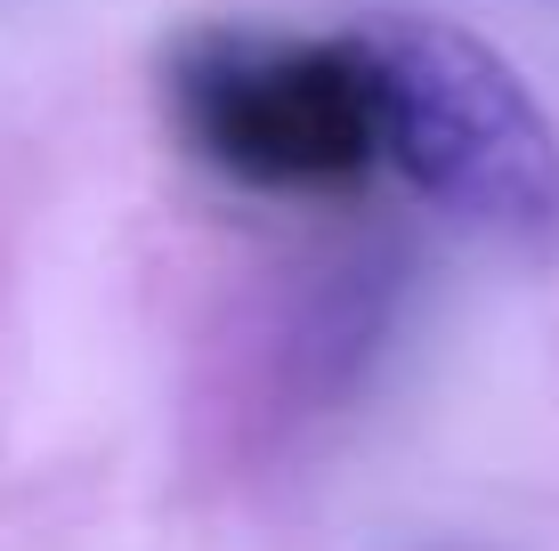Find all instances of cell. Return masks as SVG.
<instances>
[{"instance_id":"cell-1","label":"cell","mask_w":559,"mask_h":551,"mask_svg":"<svg viewBox=\"0 0 559 551\" xmlns=\"http://www.w3.org/2000/svg\"><path fill=\"white\" fill-rule=\"evenodd\" d=\"M179 146L252 195H357L390 170V106L365 25H187L163 57Z\"/></svg>"},{"instance_id":"cell-2","label":"cell","mask_w":559,"mask_h":551,"mask_svg":"<svg viewBox=\"0 0 559 551\" xmlns=\"http://www.w3.org/2000/svg\"><path fill=\"white\" fill-rule=\"evenodd\" d=\"M390 106V170L447 219L559 243V130L495 41L438 9H365Z\"/></svg>"}]
</instances>
